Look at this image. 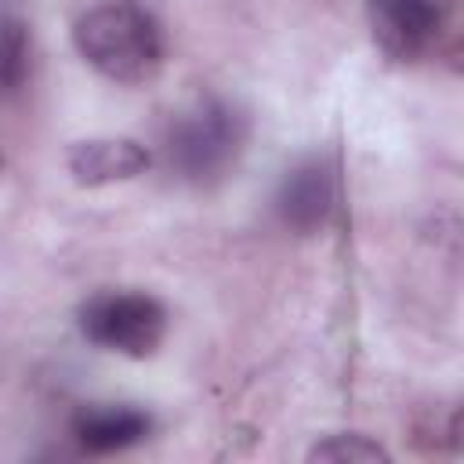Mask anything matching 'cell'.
<instances>
[{
	"label": "cell",
	"instance_id": "obj_1",
	"mask_svg": "<svg viewBox=\"0 0 464 464\" xmlns=\"http://www.w3.org/2000/svg\"><path fill=\"white\" fill-rule=\"evenodd\" d=\"M80 58L112 83H149L163 65V29L141 0H98L72 22Z\"/></svg>",
	"mask_w": 464,
	"mask_h": 464
},
{
	"label": "cell",
	"instance_id": "obj_2",
	"mask_svg": "<svg viewBox=\"0 0 464 464\" xmlns=\"http://www.w3.org/2000/svg\"><path fill=\"white\" fill-rule=\"evenodd\" d=\"M250 123L228 98H199L181 109L163 134V163L188 185H214L236 170L246 149Z\"/></svg>",
	"mask_w": 464,
	"mask_h": 464
},
{
	"label": "cell",
	"instance_id": "obj_3",
	"mask_svg": "<svg viewBox=\"0 0 464 464\" xmlns=\"http://www.w3.org/2000/svg\"><path fill=\"white\" fill-rule=\"evenodd\" d=\"M80 334L116 355L145 359L167 337V308L145 290H98L76 312Z\"/></svg>",
	"mask_w": 464,
	"mask_h": 464
},
{
	"label": "cell",
	"instance_id": "obj_4",
	"mask_svg": "<svg viewBox=\"0 0 464 464\" xmlns=\"http://www.w3.org/2000/svg\"><path fill=\"white\" fill-rule=\"evenodd\" d=\"M453 0H370L373 44L395 62L428 58L450 29Z\"/></svg>",
	"mask_w": 464,
	"mask_h": 464
},
{
	"label": "cell",
	"instance_id": "obj_5",
	"mask_svg": "<svg viewBox=\"0 0 464 464\" xmlns=\"http://www.w3.org/2000/svg\"><path fill=\"white\" fill-rule=\"evenodd\" d=\"M334 207H337V181L326 160L294 163L276 188V214L297 236H312L326 228Z\"/></svg>",
	"mask_w": 464,
	"mask_h": 464
},
{
	"label": "cell",
	"instance_id": "obj_6",
	"mask_svg": "<svg viewBox=\"0 0 464 464\" xmlns=\"http://www.w3.org/2000/svg\"><path fill=\"white\" fill-rule=\"evenodd\" d=\"M149 163H152L149 149L134 138H83L65 156L69 178L83 188L130 181V178L145 174Z\"/></svg>",
	"mask_w": 464,
	"mask_h": 464
},
{
	"label": "cell",
	"instance_id": "obj_7",
	"mask_svg": "<svg viewBox=\"0 0 464 464\" xmlns=\"http://www.w3.org/2000/svg\"><path fill=\"white\" fill-rule=\"evenodd\" d=\"M69 428L83 453L105 457V453H123L145 442L152 431V417L127 402H91L72 413Z\"/></svg>",
	"mask_w": 464,
	"mask_h": 464
},
{
	"label": "cell",
	"instance_id": "obj_8",
	"mask_svg": "<svg viewBox=\"0 0 464 464\" xmlns=\"http://www.w3.org/2000/svg\"><path fill=\"white\" fill-rule=\"evenodd\" d=\"M33 65V33L18 14L0 11V98L25 87Z\"/></svg>",
	"mask_w": 464,
	"mask_h": 464
},
{
	"label": "cell",
	"instance_id": "obj_9",
	"mask_svg": "<svg viewBox=\"0 0 464 464\" xmlns=\"http://www.w3.org/2000/svg\"><path fill=\"white\" fill-rule=\"evenodd\" d=\"M308 460H334V464H377L388 460V450L366 435H330L308 450Z\"/></svg>",
	"mask_w": 464,
	"mask_h": 464
},
{
	"label": "cell",
	"instance_id": "obj_10",
	"mask_svg": "<svg viewBox=\"0 0 464 464\" xmlns=\"http://www.w3.org/2000/svg\"><path fill=\"white\" fill-rule=\"evenodd\" d=\"M0 167H4V156H0Z\"/></svg>",
	"mask_w": 464,
	"mask_h": 464
}]
</instances>
